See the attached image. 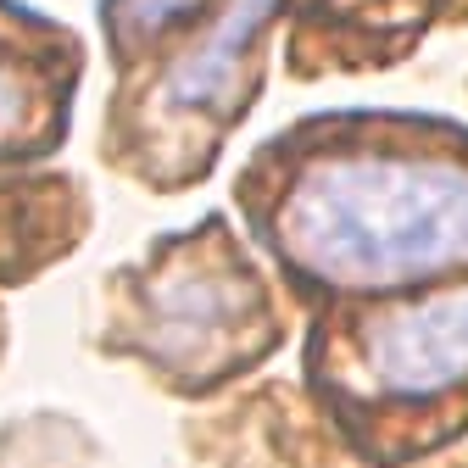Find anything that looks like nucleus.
Returning a JSON list of instances; mask_svg holds the SVG:
<instances>
[{
    "mask_svg": "<svg viewBox=\"0 0 468 468\" xmlns=\"http://www.w3.org/2000/svg\"><path fill=\"white\" fill-rule=\"evenodd\" d=\"M279 262L340 296H390L468 268V156L407 129L346 134L284 167L262 212Z\"/></svg>",
    "mask_w": 468,
    "mask_h": 468,
    "instance_id": "1",
    "label": "nucleus"
},
{
    "mask_svg": "<svg viewBox=\"0 0 468 468\" xmlns=\"http://www.w3.org/2000/svg\"><path fill=\"white\" fill-rule=\"evenodd\" d=\"M368 379L396 401H435L468 385V284L430 302H401L363 318L357 335Z\"/></svg>",
    "mask_w": 468,
    "mask_h": 468,
    "instance_id": "2",
    "label": "nucleus"
},
{
    "mask_svg": "<svg viewBox=\"0 0 468 468\" xmlns=\"http://www.w3.org/2000/svg\"><path fill=\"white\" fill-rule=\"evenodd\" d=\"M79 79V45L50 17L0 0V156L45 151Z\"/></svg>",
    "mask_w": 468,
    "mask_h": 468,
    "instance_id": "3",
    "label": "nucleus"
},
{
    "mask_svg": "<svg viewBox=\"0 0 468 468\" xmlns=\"http://www.w3.org/2000/svg\"><path fill=\"white\" fill-rule=\"evenodd\" d=\"M257 307V284L251 273H240L229 257L218 262H173L151 296V340L167 357H207L229 340V329L251 318Z\"/></svg>",
    "mask_w": 468,
    "mask_h": 468,
    "instance_id": "4",
    "label": "nucleus"
},
{
    "mask_svg": "<svg viewBox=\"0 0 468 468\" xmlns=\"http://www.w3.org/2000/svg\"><path fill=\"white\" fill-rule=\"evenodd\" d=\"M223 0H101V28L117 68H134L140 56L167 50L179 34L207 23Z\"/></svg>",
    "mask_w": 468,
    "mask_h": 468,
    "instance_id": "5",
    "label": "nucleus"
}]
</instances>
